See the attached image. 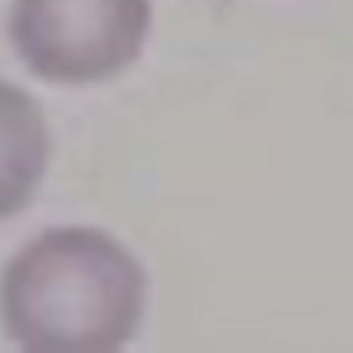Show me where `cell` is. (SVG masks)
I'll return each instance as SVG.
<instances>
[{
	"mask_svg": "<svg viewBox=\"0 0 353 353\" xmlns=\"http://www.w3.org/2000/svg\"><path fill=\"white\" fill-rule=\"evenodd\" d=\"M146 276L99 229H50L6 268L0 312L8 336L41 353L119 350L141 323Z\"/></svg>",
	"mask_w": 353,
	"mask_h": 353,
	"instance_id": "6da1fadb",
	"label": "cell"
},
{
	"mask_svg": "<svg viewBox=\"0 0 353 353\" xmlns=\"http://www.w3.org/2000/svg\"><path fill=\"white\" fill-rule=\"evenodd\" d=\"M149 22V0H14L11 39L39 77L97 83L141 55Z\"/></svg>",
	"mask_w": 353,
	"mask_h": 353,
	"instance_id": "7a4b0ae2",
	"label": "cell"
},
{
	"mask_svg": "<svg viewBox=\"0 0 353 353\" xmlns=\"http://www.w3.org/2000/svg\"><path fill=\"white\" fill-rule=\"evenodd\" d=\"M47 157L50 132L41 108L22 88L0 80V221L30 201Z\"/></svg>",
	"mask_w": 353,
	"mask_h": 353,
	"instance_id": "3957f363",
	"label": "cell"
}]
</instances>
